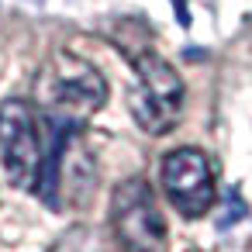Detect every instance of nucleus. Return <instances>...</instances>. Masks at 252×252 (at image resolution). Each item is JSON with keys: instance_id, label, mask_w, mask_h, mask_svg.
<instances>
[{"instance_id": "obj_6", "label": "nucleus", "mask_w": 252, "mask_h": 252, "mask_svg": "<svg viewBox=\"0 0 252 252\" xmlns=\"http://www.w3.org/2000/svg\"><path fill=\"white\" fill-rule=\"evenodd\" d=\"M224 200H228V207H224V214H221L218 224H221V228H231V224H238V221L249 214V207H245V200H242V193H238L235 187L224 193Z\"/></svg>"}, {"instance_id": "obj_1", "label": "nucleus", "mask_w": 252, "mask_h": 252, "mask_svg": "<svg viewBox=\"0 0 252 252\" xmlns=\"http://www.w3.org/2000/svg\"><path fill=\"white\" fill-rule=\"evenodd\" d=\"M104 100H107V87L100 73L76 56H56L38 76V104L52 118L80 121L94 114Z\"/></svg>"}, {"instance_id": "obj_3", "label": "nucleus", "mask_w": 252, "mask_h": 252, "mask_svg": "<svg viewBox=\"0 0 252 252\" xmlns=\"http://www.w3.org/2000/svg\"><path fill=\"white\" fill-rule=\"evenodd\" d=\"M0 162L4 176L18 190H35L42 173V135L35 125V114L25 100H4L0 104Z\"/></svg>"}, {"instance_id": "obj_5", "label": "nucleus", "mask_w": 252, "mask_h": 252, "mask_svg": "<svg viewBox=\"0 0 252 252\" xmlns=\"http://www.w3.org/2000/svg\"><path fill=\"white\" fill-rule=\"evenodd\" d=\"M162 187L183 218H200L214 204V169L200 149H173L162 159Z\"/></svg>"}, {"instance_id": "obj_4", "label": "nucleus", "mask_w": 252, "mask_h": 252, "mask_svg": "<svg viewBox=\"0 0 252 252\" xmlns=\"http://www.w3.org/2000/svg\"><path fill=\"white\" fill-rule=\"evenodd\" d=\"M111 228L128 252H162L166 221L145 180H125L111 193Z\"/></svg>"}, {"instance_id": "obj_2", "label": "nucleus", "mask_w": 252, "mask_h": 252, "mask_svg": "<svg viewBox=\"0 0 252 252\" xmlns=\"http://www.w3.org/2000/svg\"><path fill=\"white\" fill-rule=\"evenodd\" d=\"M135 73H138V90L131 94L135 121L149 135L169 131L180 118V107H183V80L156 52H138L135 56Z\"/></svg>"}]
</instances>
